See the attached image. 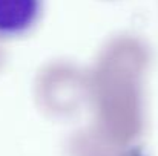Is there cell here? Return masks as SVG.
I'll return each mask as SVG.
<instances>
[{
	"label": "cell",
	"instance_id": "cell-1",
	"mask_svg": "<svg viewBox=\"0 0 158 156\" xmlns=\"http://www.w3.org/2000/svg\"><path fill=\"white\" fill-rule=\"evenodd\" d=\"M45 0H0V40L29 34L40 22Z\"/></svg>",
	"mask_w": 158,
	"mask_h": 156
}]
</instances>
